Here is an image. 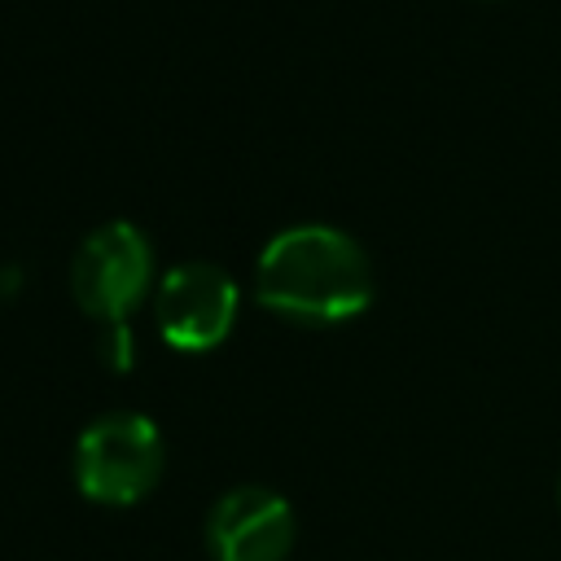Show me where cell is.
<instances>
[{
    "instance_id": "cell-1",
    "label": "cell",
    "mask_w": 561,
    "mask_h": 561,
    "mask_svg": "<svg viewBox=\"0 0 561 561\" xmlns=\"http://www.w3.org/2000/svg\"><path fill=\"white\" fill-rule=\"evenodd\" d=\"M254 294L267 311L298 324H337L373 302V267L355 237L329 224L276 232L254 267Z\"/></svg>"
},
{
    "instance_id": "cell-2",
    "label": "cell",
    "mask_w": 561,
    "mask_h": 561,
    "mask_svg": "<svg viewBox=\"0 0 561 561\" xmlns=\"http://www.w3.org/2000/svg\"><path fill=\"white\" fill-rule=\"evenodd\" d=\"M162 478V434L140 412H105L75 443V486L105 508L145 500Z\"/></svg>"
},
{
    "instance_id": "cell-3",
    "label": "cell",
    "mask_w": 561,
    "mask_h": 561,
    "mask_svg": "<svg viewBox=\"0 0 561 561\" xmlns=\"http://www.w3.org/2000/svg\"><path fill=\"white\" fill-rule=\"evenodd\" d=\"M70 289H75V302L88 316L123 324V316L149 289V241H145V232L127 219H110L96 232H88L75 250V263H70Z\"/></svg>"
},
{
    "instance_id": "cell-4",
    "label": "cell",
    "mask_w": 561,
    "mask_h": 561,
    "mask_svg": "<svg viewBox=\"0 0 561 561\" xmlns=\"http://www.w3.org/2000/svg\"><path fill=\"white\" fill-rule=\"evenodd\" d=\"M153 316L171 346L210 351L228 337V329L237 320V280L219 263H206V259L175 263L158 280Z\"/></svg>"
},
{
    "instance_id": "cell-5",
    "label": "cell",
    "mask_w": 561,
    "mask_h": 561,
    "mask_svg": "<svg viewBox=\"0 0 561 561\" xmlns=\"http://www.w3.org/2000/svg\"><path fill=\"white\" fill-rule=\"evenodd\" d=\"M210 561H285L294 548V508L267 486H232L206 517Z\"/></svg>"
},
{
    "instance_id": "cell-6",
    "label": "cell",
    "mask_w": 561,
    "mask_h": 561,
    "mask_svg": "<svg viewBox=\"0 0 561 561\" xmlns=\"http://www.w3.org/2000/svg\"><path fill=\"white\" fill-rule=\"evenodd\" d=\"M110 364L114 368H127V329L123 324H110Z\"/></svg>"
}]
</instances>
